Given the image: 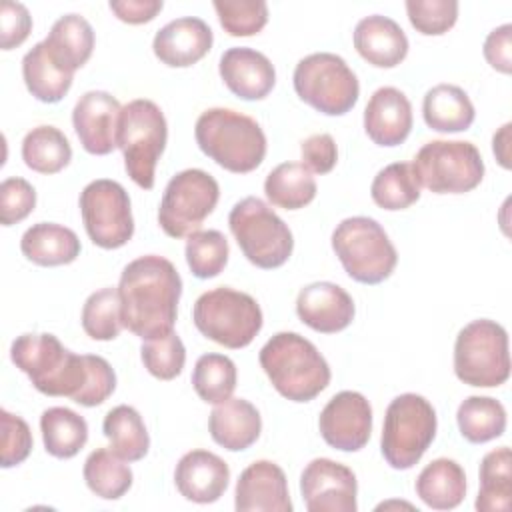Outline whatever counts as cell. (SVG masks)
<instances>
[{"label":"cell","mask_w":512,"mask_h":512,"mask_svg":"<svg viewBox=\"0 0 512 512\" xmlns=\"http://www.w3.org/2000/svg\"><path fill=\"white\" fill-rule=\"evenodd\" d=\"M26 260L38 266H62L80 256V240L74 230L56 222L32 224L20 238Z\"/></svg>","instance_id":"cell-26"},{"label":"cell","mask_w":512,"mask_h":512,"mask_svg":"<svg viewBox=\"0 0 512 512\" xmlns=\"http://www.w3.org/2000/svg\"><path fill=\"white\" fill-rule=\"evenodd\" d=\"M22 160L38 174H56L72 160L68 138L56 126H36L22 140Z\"/></svg>","instance_id":"cell-36"},{"label":"cell","mask_w":512,"mask_h":512,"mask_svg":"<svg viewBox=\"0 0 512 512\" xmlns=\"http://www.w3.org/2000/svg\"><path fill=\"white\" fill-rule=\"evenodd\" d=\"M436 410L420 394L396 396L384 414L380 452L394 470H410L436 438Z\"/></svg>","instance_id":"cell-7"},{"label":"cell","mask_w":512,"mask_h":512,"mask_svg":"<svg viewBox=\"0 0 512 512\" xmlns=\"http://www.w3.org/2000/svg\"><path fill=\"white\" fill-rule=\"evenodd\" d=\"M302 164L314 174H328L338 162V148L330 134L320 132L308 136L302 146Z\"/></svg>","instance_id":"cell-48"},{"label":"cell","mask_w":512,"mask_h":512,"mask_svg":"<svg viewBox=\"0 0 512 512\" xmlns=\"http://www.w3.org/2000/svg\"><path fill=\"white\" fill-rule=\"evenodd\" d=\"M218 72L226 88L242 100H262L276 84L274 64L266 54L248 46L228 48L220 56Z\"/></svg>","instance_id":"cell-21"},{"label":"cell","mask_w":512,"mask_h":512,"mask_svg":"<svg viewBox=\"0 0 512 512\" xmlns=\"http://www.w3.org/2000/svg\"><path fill=\"white\" fill-rule=\"evenodd\" d=\"M300 494L308 512H356V474L330 458H314L300 474Z\"/></svg>","instance_id":"cell-15"},{"label":"cell","mask_w":512,"mask_h":512,"mask_svg":"<svg viewBox=\"0 0 512 512\" xmlns=\"http://www.w3.org/2000/svg\"><path fill=\"white\" fill-rule=\"evenodd\" d=\"M510 128L512 124L506 122L492 138V152L502 168H510Z\"/></svg>","instance_id":"cell-51"},{"label":"cell","mask_w":512,"mask_h":512,"mask_svg":"<svg viewBox=\"0 0 512 512\" xmlns=\"http://www.w3.org/2000/svg\"><path fill=\"white\" fill-rule=\"evenodd\" d=\"M316 180L302 162H282L264 180L266 198L284 210H300L316 198Z\"/></svg>","instance_id":"cell-34"},{"label":"cell","mask_w":512,"mask_h":512,"mask_svg":"<svg viewBox=\"0 0 512 512\" xmlns=\"http://www.w3.org/2000/svg\"><path fill=\"white\" fill-rule=\"evenodd\" d=\"M192 320L202 336L230 350L246 348L264 324L258 302L228 286L200 294L192 308Z\"/></svg>","instance_id":"cell-6"},{"label":"cell","mask_w":512,"mask_h":512,"mask_svg":"<svg viewBox=\"0 0 512 512\" xmlns=\"http://www.w3.org/2000/svg\"><path fill=\"white\" fill-rule=\"evenodd\" d=\"M220 198L216 178L200 168H188L170 178L164 188L158 224L170 238H188L198 232Z\"/></svg>","instance_id":"cell-13"},{"label":"cell","mask_w":512,"mask_h":512,"mask_svg":"<svg viewBox=\"0 0 512 512\" xmlns=\"http://www.w3.org/2000/svg\"><path fill=\"white\" fill-rule=\"evenodd\" d=\"M80 214L92 244L104 250L122 248L134 234L130 196L108 178L92 180L80 192Z\"/></svg>","instance_id":"cell-14"},{"label":"cell","mask_w":512,"mask_h":512,"mask_svg":"<svg viewBox=\"0 0 512 512\" xmlns=\"http://www.w3.org/2000/svg\"><path fill=\"white\" fill-rule=\"evenodd\" d=\"M122 106L104 90L82 94L72 110L74 132L88 154L106 156L118 148V122Z\"/></svg>","instance_id":"cell-17"},{"label":"cell","mask_w":512,"mask_h":512,"mask_svg":"<svg viewBox=\"0 0 512 512\" xmlns=\"http://www.w3.org/2000/svg\"><path fill=\"white\" fill-rule=\"evenodd\" d=\"M10 358L46 396H66L94 408L116 390V374L106 358L74 354L48 332L20 334L10 346Z\"/></svg>","instance_id":"cell-1"},{"label":"cell","mask_w":512,"mask_h":512,"mask_svg":"<svg viewBox=\"0 0 512 512\" xmlns=\"http://www.w3.org/2000/svg\"><path fill=\"white\" fill-rule=\"evenodd\" d=\"M298 318L320 334H336L354 320L356 306L352 296L334 282H312L298 292Z\"/></svg>","instance_id":"cell-19"},{"label":"cell","mask_w":512,"mask_h":512,"mask_svg":"<svg viewBox=\"0 0 512 512\" xmlns=\"http://www.w3.org/2000/svg\"><path fill=\"white\" fill-rule=\"evenodd\" d=\"M208 432L218 446L230 452H242L258 440L262 418L252 402L230 396L210 412Z\"/></svg>","instance_id":"cell-25"},{"label":"cell","mask_w":512,"mask_h":512,"mask_svg":"<svg viewBox=\"0 0 512 512\" xmlns=\"http://www.w3.org/2000/svg\"><path fill=\"white\" fill-rule=\"evenodd\" d=\"M50 56L68 72H76L82 68L94 50V30L90 22L80 14H64L60 16L46 40H44Z\"/></svg>","instance_id":"cell-29"},{"label":"cell","mask_w":512,"mask_h":512,"mask_svg":"<svg viewBox=\"0 0 512 512\" xmlns=\"http://www.w3.org/2000/svg\"><path fill=\"white\" fill-rule=\"evenodd\" d=\"M406 14L416 32L424 36L446 34L458 20L456 0H406Z\"/></svg>","instance_id":"cell-44"},{"label":"cell","mask_w":512,"mask_h":512,"mask_svg":"<svg viewBox=\"0 0 512 512\" xmlns=\"http://www.w3.org/2000/svg\"><path fill=\"white\" fill-rule=\"evenodd\" d=\"M482 52L486 62L494 70L502 74H510L512 72V24H502L494 28L486 36Z\"/></svg>","instance_id":"cell-49"},{"label":"cell","mask_w":512,"mask_h":512,"mask_svg":"<svg viewBox=\"0 0 512 512\" xmlns=\"http://www.w3.org/2000/svg\"><path fill=\"white\" fill-rule=\"evenodd\" d=\"M180 294L182 278L168 258L146 254L128 262L118 282L124 328L142 340L172 332Z\"/></svg>","instance_id":"cell-2"},{"label":"cell","mask_w":512,"mask_h":512,"mask_svg":"<svg viewBox=\"0 0 512 512\" xmlns=\"http://www.w3.org/2000/svg\"><path fill=\"white\" fill-rule=\"evenodd\" d=\"M102 432L110 442V450L126 462H138L148 454V430L138 410L128 404L114 406L104 416Z\"/></svg>","instance_id":"cell-32"},{"label":"cell","mask_w":512,"mask_h":512,"mask_svg":"<svg viewBox=\"0 0 512 512\" xmlns=\"http://www.w3.org/2000/svg\"><path fill=\"white\" fill-rule=\"evenodd\" d=\"M420 186L434 194H464L484 178L480 150L466 140H430L414 156Z\"/></svg>","instance_id":"cell-12"},{"label":"cell","mask_w":512,"mask_h":512,"mask_svg":"<svg viewBox=\"0 0 512 512\" xmlns=\"http://www.w3.org/2000/svg\"><path fill=\"white\" fill-rule=\"evenodd\" d=\"M32 30V16L20 2H2L0 6V44L2 50L20 46Z\"/></svg>","instance_id":"cell-47"},{"label":"cell","mask_w":512,"mask_h":512,"mask_svg":"<svg viewBox=\"0 0 512 512\" xmlns=\"http://www.w3.org/2000/svg\"><path fill=\"white\" fill-rule=\"evenodd\" d=\"M84 482L96 496L104 500H118L122 498L132 486V470L116 456L110 448H96L88 454L84 462Z\"/></svg>","instance_id":"cell-37"},{"label":"cell","mask_w":512,"mask_h":512,"mask_svg":"<svg viewBox=\"0 0 512 512\" xmlns=\"http://www.w3.org/2000/svg\"><path fill=\"white\" fill-rule=\"evenodd\" d=\"M0 420H2V456H0V466L2 468H12L22 464L30 452H32V432L30 426L24 418L8 412L6 408L0 410Z\"/></svg>","instance_id":"cell-45"},{"label":"cell","mask_w":512,"mask_h":512,"mask_svg":"<svg viewBox=\"0 0 512 512\" xmlns=\"http://www.w3.org/2000/svg\"><path fill=\"white\" fill-rule=\"evenodd\" d=\"M36 206L34 186L20 178L10 176L0 184V222L2 226H12L22 222Z\"/></svg>","instance_id":"cell-46"},{"label":"cell","mask_w":512,"mask_h":512,"mask_svg":"<svg viewBox=\"0 0 512 512\" xmlns=\"http://www.w3.org/2000/svg\"><path fill=\"white\" fill-rule=\"evenodd\" d=\"M214 10L230 36H254L268 22L264 0H214Z\"/></svg>","instance_id":"cell-43"},{"label":"cell","mask_w":512,"mask_h":512,"mask_svg":"<svg viewBox=\"0 0 512 512\" xmlns=\"http://www.w3.org/2000/svg\"><path fill=\"white\" fill-rule=\"evenodd\" d=\"M318 430L328 446L342 452H358L372 434V406L360 392L342 390L322 408Z\"/></svg>","instance_id":"cell-16"},{"label":"cell","mask_w":512,"mask_h":512,"mask_svg":"<svg viewBox=\"0 0 512 512\" xmlns=\"http://www.w3.org/2000/svg\"><path fill=\"white\" fill-rule=\"evenodd\" d=\"M198 148L234 174L256 170L266 156V134L260 124L230 108L204 110L194 126Z\"/></svg>","instance_id":"cell-4"},{"label":"cell","mask_w":512,"mask_h":512,"mask_svg":"<svg viewBox=\"0 0 512 512\" xmlns=\"http://www.w3.org/2000/svg\"><path fill=\"white\" fill-rule=\"evenodd\" d=\"M478 512H508L512 498V454L508 446L490 450L480 462Z\"/></svg>","instance_id":"cell-33"},{"label":"cell","mask_w":512,"mask_h":512,"mask_svg":"<svg viewBox=\"0 0 512 512\" xmlns=\"http://www.w3.org/2000/svg\"><path fill=\"white\" fill-rule=\"evenodd\" d=\"M416 496L432 510H452L466 496L464 468L452 458H436L416 478Z\"/></svg>","instance_id":"cell-27"},{"label":"cell","mask_w":512,"mask_h":512,"mask_svg":"<svg viewBox=\"0 0 512 512\" xmlns=\"http://www.w3.org/2000/svg\"><path fill=\"white\" fill-rule=\"evenodd\" d=\"M238 512H292L288 480L272 460H256L240 472L234 490Z\"/></svg>","instance_id":"cell-18"},{"label":"cell","mask_w":512,"mask_h":512,"mask_svg":"<svg viewBox=\"0 0 512 512\" xmlns=\"http://www.w3.org/2000/svg\"><path fill=\"white\" fill-rule=\"evenodd\" d=\"M364 130L378 146H398L412 130V104L408 96L394 88H378L364 108Z\"/></svg>","instance_id":"cell-23"},{"label":"cell","mask_w":512,"mask_h":512,"mask_svg":"<svg viewBox=\"0 0 512 512\" xmlns=\"http://www.w3.org/2000/svg\"><path fill=\"white\" fill-rule=\"evenodd\" d=\"M370 196L384 210L410 208L420 198V182L412 164L394 162L384 166L372 180Z\"/></svg>","instance_id":"cell-38"},{"label":"cell","mask_w":512,"mask_h":512,"mask_svg":"<svg viewBox=\"0 0 512 512\" xmlns=\"http://www.w3.org/2000/svg\"><path fill=\"white\" fill-rule=\"evenodd\" d=\"M454 374L476 388H494L510 378L508 332L502 324L480 318L466 324L454 342Z\"/></svg>","instance_id":"cell-10"},{"label":"cell","mask_w":512,"mask_h":512,"mask_svg":"<svg viewBox=\"0 0 512 512\" xmlns=\"http://www.w3.org/2000/svg\"><path fill=\"white\" fill-rule=\"evenodd\" d=\"M260 366L280 396L310 402L330 384V366L298 332H278L260 350Z\"/></svg>","instance_id":"cell-3"},{"label":"cell","mask_w":512,"mask_h":512,"mask_svg":"<svg viewBox=\"0 0 512 512\" xmlns=\"http://www.w3.org/2000/svg\"><path fill=\"white\" fill-rule=\"evenodd\" d=\"M230 482L228 464L214 452L190 450L174 470V484L178 492L196 504H212L220 500Z\"/></svg>","instance_id":"cell-22"},{"label":"cell","mask_w":512,"mask_h":512,"mask_svg":"<svg viewBox=\"0 0 512 512\" xmlns=\"http://www.w3.org/2000/svg\"><path fill=\"white\" fill-rule=\"evenodd\" d=\"M144 368L158 380H174L180 376L186 362V348L180 336L172 330L164 336L144 340L140 348Z\"/></svg>","instance_id":"cell-42"},{"label":"cell","mask_w":512,"mask_h":512,"mask_svg":"<svg viewBox=\"0 0 512 512\" xmlns=\"http://www.w3.org/2000/svg\"><path fill=\"white\" fill-rule=\"evenodd\" d=\"M72 72L62 68L48 52L44 40L34 44L22 58V78L28 92L46 104L60 102L70 86H72Z\"/></svg>","instance_id":"cell-30"},{"label":"cell","mask_w":512,"mask_h":512,"mask_svg":"<svg viewBox=\"0 0 512 512\" xmlns=\"http://www.w3.org/2000/svg\"><path fill=\"white\" fill-rule=\"evenodd\" d=\"M214 42L210 26L196 16H182L164 24L152 42L154 56L170 68H188L202 60Z\"/></svg>","instance_id":"cell-20"},{"label":"cell","mask_w":512,"mask_h":512,"mask_svg":"<svg viewBox=\"0 0 512 512\" xmlns=\"http://www.w3.org/2000/svg\"><path fill=\"white\" fill-rule=\"evenodd\" d=\"M228 226L250 264L272 270L288 262L294 248L292 232L260 198L248 196L236 202L228 214Z\"/></svg>","instance_id":"cell-9"},{"label":"cell","mask_w":512,"mask_h":512,"mask_svg":"<svg viewBox=\"0 0 512 512\" xmlns=\"http://www.w3.org/2000/svg\"><path fill=\"white\" fill-rule=\"evenodd\" d=\"M110 10L118 20L126 24H144L156 18V14L164 8L162 0H112Z\"/></svg>","instance_id":"cell-50"},{"label":"cell","mask_w":512,"mask_h":512,"mask_svg":"<svg viewBox=\"0 0 512 512\" xmlns=\"http://www.w3.org/2000/svg\"><path fill=\"white\" fill-rule=\"evenodd\" d=\"M80 322H82V330L92 340H100V342L114 340L124 328L118 288L106 286L92 292L82 306Z\"/></svg>","instance_id":"cell-40"},{"label":"cell","mask_w":512,"mask_h":512,"mask_svg":"<svg viewBox=\"0 0 512 512\" xmlns=\"http://www.w3.org/2000/svg\"><path fill=\"white\" fill-rule=\"evenodd\" d=\"M40 432L46 452L54 458H72L88 442L86 420L66 406L44 410L40 416Z\"/></svg>","instance_id":"cell-31"},{"label":"cell","mask_w":512,"mask_h":512,"mask_svg":"<svg viewBox=\"0 0 512 512\" xmlns=\"http://www.w3.org/2000/svg\"><path fill=\"white\" fill-rule=\"evenodd\" d=\"M422 116L428 128L452 134L468 130L476 112L472 100L460 86L436 84L424 94Z\"/></svg>","instance_id":"cell-28"},{"label":"cell","mask_w":512,"mask_h":512,"mask_svg":"<svg viewBox=\"0 0 512 512\" xmlns=\"http://www.w3.org/2000/svg\"><path fill=\"white\" fill-rule=\"evenodd\" d=\"M356 52L376 68H394L408 54V38L400 24L388 16L372 14L354 28Z\"/></svg>","instance_id":"cell-24"},{"label":"cell","mask_w":512,"mask_h":512,"mask_svg":"<svg viewBox=\"0 0 512 512\" xmlns=\"http://www.w3.org/2000/svg\"><path fill=\"white\" fill-rule=\"evenodd\" d=\"M184 254L190 272L200 280H208L224 270L230 248L220 230H198L188 236Z\"/></svg>","instance_id":"cell-41"},{"label":"cell","mask_w":512,"mask_h":512,"mask_svg":"<svg viewBox=\"0 0 512 512\" xmlns=\"http://www.w3.org/2000/svg\"><path fill=\"white\" fill-rule=\"evenodd\" d=\"M236 364L216 352L202 354L192 372V386L200 400L206 404H220L228 400L236 388Z\"/></svg>","instance_id":"cell-39"},{"label":"cell","mask_w":512,"mask_h":512,"mask_svg":"<svg viewBox=\"0 0 512 512\" xmlns=\"http://www.w3.org/2000/svg\"><path fill=\"white\" fill-rule=\"evenodd\" d=\"M332 250L352 280L370 286L390 278L398 262L392 240L368 216L342 220L332 232Z\"/></svg>","instance_id":"cell-8"},{"label":"cell","mask_w":512,"mask_h":512,"mask_svg":"<svg viewBox=\"0 0 512 512\" xmlns=\"http://www.w3.org/2000/svg\"><path fill=\"white\" fill-rule=\"evenodd\" d=\"M168 124L160 106L136 98L122 106L118 122V148L132 182L144 190L154 188L156 164L166 148Z\"/></svg>","instance_id":"cell-5"},{"label":"cell","mask_w":512,"mask_h":512,"mask_svg":"<svg viewBox=\"0 0 512 512\" xmlns=\"http://www.w3.org/2000/svg\"><path fill=\"white\" fill-rule=\"evenodd\" d=\"M456 422L462 438L472 444H484L504 434L506 408L490 396H468L458 406Z\"/></svg>","instance_id":"cell-35"},{"label":"cell","mask_w":512,"mask_h":512,"mask_svg":"<svg viewBox=\"0 0 512 512\" xmlns=\"http://www.w3.org/2000/svg\"><path fill=\"white\" fill-rule=\"evenodd\" d=\"M292 84L302 102L326 116L350 112L360 96V84L346 60L332 52L304 56L292 74Z\"/></svg>","instance_id":"cell-11"}]
</instances>
